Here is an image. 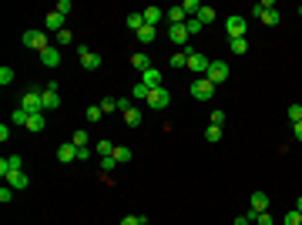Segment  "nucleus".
<instances>
[{
	"label": "nucleus",
	"mask_w": 302,
	"mask_h": 225,
	"mask_svg": "<svg viewBox=\"0 0 302 225\" xmlns=\"http://www.w3.org/2000/svg\"><path fill=\"white\" fill-rule=\"evenodd\" d=\"M101 104H91V108H88V121H91V125H94V121H101Z\"/></svg>",
	"instance_id": "nucleus-42"
},
{
	"label": "nucleus",
	"mask_w": 302,
	"mask_h": 225,
	"mask_svg": "<svg viewBox=\"0 0 302 225\" xmlns=\"http://www.w3.org/2000/svg\"><path fill=\"white\" fill-rule=\"evenodd\" d=\"M299 17H302V3H299Z\"/></svg>",
	"instance_id": "nucleus-53"
},
{
	"label": "nucleus",
	"mask_w": 302,
	"mask_h": 225,
	"mask_svg": "<svg viewBox=\"0 0 302 225\" xmlns=\"http://www.w3.org/2000/svg\"><path fill=\"white\" fill-rule=\"evenodd\" d=\"M57 108H60V88L51 81V84L44 88V114H47V111H57Z\"/></svg>",
	"instance_id": "nucleus-8"
},
{
	"label": "nucleus",
	"mask_w": 302,
	"mask_h": 225,
	"mask_svg": "<svg viewBox=\"0 0 302 225\" xmlns=\"http://www.w3.org/2000/svg\"><path fill=\"white\" fill-rule=\"evenodd\" d=\"M101 111L114 114V111H118V97H104V101H101Z\"/></svg>",
	"instance_id": "nucleus-38"
},
{
	"label": "nucleus",
	"mask_w": 302,
	"mask_h": 225,
	"mask_svg": "<svg viewBox=\"0 0 302 225\" xmlns=\"http://www.w3.org/2000/svg\"><path fill=\"white\" fill-rule=\"evenodd\" d=\"M168 67H188V54H185V51H178V54H171Z\"/></svg>",
	"instance_id": "nucleus-29"
},
{
	"label": "nucleus",
	"mask_w": 302,
	"mask_h": 225,
	"mask_svg": "<svg viewBox=\"0 0 302 225\" xmlns=\"http://www.w3.org/2000/svg\"><path fill=\"white\" fill-rule=\"evenodd\" d=\"M205 141H222V128L208 125V128H205Z\"/></svg>",
	"instance_id": "nucleus-40"
},
{
	"label": "nucleus",
	"mask_w": 302,
	"mask_h": 225,
	"mask_svg": "<svg viewBox=\"0 0 302 225\" xmlns=\"http://www.w3.org/2000/svg\"><path fill=\"white\" fill-rule=\"evenodd\" d=\"M44 128H47V118H44V114H30V118H27V131L40 134Z\"/></svg>",
	"instance_id": "nucleus-20"
},
{
	"label": "nucleus",
	"mask_w": 302,
	"mask_h": 225,
	"mask_svg": "<svg viewBox=\"0 0 302 225\" xmlns=\"http://www.w3.org/2000/svg\"><path fill=\"white\" fill-rule=\"evenodd\" d=\"M27 118H30V114L24 111V108H14V114H10V125H24V128H27Z\"/></svg>",
	"instance_id": "nucleus-32"
},
{
	"label": "nucleus",
	"mask_w": 302,
	"mask_h": 225,
	"mask_svg": "<svg viewBox=\"0 0 302 225\" xmlns=\"http://www.w3.org/2000/svg\"><path fill=\"white\" fill-rule=\"evenodd\" d=\"M7 185L14 188V192H24V188L30 185V178H27V171H14V175L7 178Z\"/></svg>",
	"instance_id": "nucleus-18"
},
{
	"label": "nucleus",
	"mask_w": 302,
	"mask_h": 225,
	"mask_svg": "<svg viewBox=\"0 0 302 225\" xmlns=\"http://www.w3.org/2000/svg\"><path fill=\"white\" fill-rule=\"evenodd\" d=\"M296 212H299V215H302V198H296Z\"/></svg>",
	"instance_id": "nucleus-52"
},
{
	"label": "nucleus",
	"mask_w": 302,
	"mask_h": 225,
	"mask_svg": "<svg viewBox=\"0 0 302 225\" xmlns=\"http://www.w3.org/2000/svg\"><path fill=\"white\" fill-rule=\"evenodd\" d=\"M282 225H302V215L292 208V212H285V215H282Z\"/></svg>",
	"instance_id": "nucleus-37"
},
{
	"label": "nucleus",
	"mask_w": 302,
	"mask_h": 225,
	"mask_svg": "<svg viewBox=\"0 0 302 225\" xmlns=\"http://www.w3.org/2000/svg\"><path fill=\"white\" fill-rule=\"evenodd\" d=\"M168 40H175V44H185V40H188L185 24H168Z\"/></svg>",
	"instance_id": "nucleus-17"
},
{
	"label": "nucleus",
	"mask_w": 302,
	"mask_h": 225,
	"mask_svg": "<svg viewBox=\"0 0 302 225\" xmlns=\"http://www.w3.org/2000/svg\"><path fill=\"white\" fill-rule=\"evenodd\" d=\"M10 198H14V188H10V185H3V188H0V202H3V205H7V202H10Z\"/></svg>",
	"instance_id": "nucleus-46"
},
{
	"label": "nucleus",
	"mask_w": 302,
	"mask_h": 225,
	"mask_svg": "<svg viewBox=\"0 0 302 225\" xmlns=\"http://www.w3.org/2000/svg\"><path fill=\"white\" fill-rule=\"evenodd\" d=\"M124 24H128L134 34H138V31L145 27V14H141V10H134V14H128V17H124Z\"/></svg>",
	"instance_id": "nucleus-22"
},
{
	"label": "nucleus",
	"mask_w": 302,
	"mask_h": 225,
	"mask_svg": "<svg viewBox=\"0 0 302 225\" xmlns=\"http://www.w3.org/2000/svg\"><path fill=\"white\" fill-rule=\"evenodd\" d=\"M114 165H118V158H114V155H108V158H101V168H104V171H114Z\"/></svg>",
	"instance_id": "nucleus-45"
},
{
	"label": "nucleus",
	"mask_w": 302,
	"mask_h": 225,
	"mask_svg": "<svg viewBox=\"0 0 302 225\" xmlns=\"http://www.w3.org/2000/svg\"><path fill=\"white\" fill-rule=\"evenodd\" d=\"M54 40H57V47H67V44H74V34H71V31L64 27L60 34H54Z\"/></svg>",
	"instance_id": "nucleus-30"
},
{
	"label": "nucleus",
	"mask_w": 302,
	"mask_h": 225,
	"mask_svg": "<svg viewBox=\"0 0 302 225\" xmlns=\"http://www.w3.org/2000/svg\"><path fill=\"white\" fill-rule=\"evenodd\" d=\"M198 20H202V24H211V20H215V7H205V3H202V10H198Z\"/></svg>",
	"instance_id": "nucleus-34"
},
{
	"label": "nucleus",
	"mask_w": 302,
	"mask_h": 225,
	"mask_svg": "<svg viewBox=\"0 0 302 225\" xmlns=\"http://www.w3.org/2000/svg\"><path fill=\"white\" fill-rule=\"evenodd\" d=\"M232 225H252V219H248V215H239V219H235Z\"/></svg>",
	"instance_id": "nucleus-51"
},
{
	"label": "nucleus",
	"mask_w": 302,
	"mask_h": 225,
	"mask_svg": "<svg viewBox=\"0 0 302 225\" xmlns=\"http://www.w3.org/2000/svg\"><path fill=\"white\" fill-rule=\"evenodd\" d=\"M202 27H205V24H202L198 17H188V20H185V31H188V37H195V34H202Z\"/></svg>",
	"instance_id": "nucleus-26"
},
{
	"label": "nucleus",
	"mask_w": 302,
	"mask_h": 225,
	"mask_svg": "<svg viewBox=\"0 0 302 225\" xmlns=\"http://www.w3.org/2000/svg\"><path fill=\"white\" fill-rule=\"evenodd\" d=\"M188 91H191V97H195V101H208V97L215 94V84H211L208 77H195Z\"/></svg>",
	"instance_id": "nucleus-4"
},
{
	"label": "nucleus",
	"mask_w": 302,
	"mask_h": 225,
	"mask_svg": "<svg viewBox=\"0 0 302 225\" xmlns=\"http://www.w3.org/2000/svg\"><path fill=\"white\" fill-rule=\"evenodd\" d=\"M40 64H44V67H57V64H60V47H57V44L44 47V51H40Z\"/></svg>",
	"instance_id": "nucleus-13"
},
{
	"label": "nucleus",
	"mask_w": 302,
	"mask_h": 225,
	"mask_svg": "<svg viewBox=\"0 0 302 225\" xmlns=\"http://www.w3.org/2000/svg\"><path fill=\"white\" fill-rule=\"evenodd\" d=\"M20 44H24V47H30V51H37V54L44 51V47H51L44 31H24V34H20Z\"/></svg>",
	"instance_id": "nucleus-2"
},
{
	"label": "nucleus",
	"mask_w": 302,
	"mask_h": 225,
	"mask_svg": "<svg viewBox=\"0 0 302 225\" xmlns=\"http://www.w3.org/2000/svg\"><path fill=\"white\" fill-rule=\"evenodd\" d=\"M208 64H211V61H208L205 54H198V51H191V54H188V67L195 71V77H205L208 74Z\"/></svg>",
	"instance_id": "nucleus-11"
},
{
	"label": "nucleus",
	"mask_w": 302,
	"mask_h": 225,
	"mask_svg": "<svg viewBox=\"0 0 302 225\" xmlns=\"http://www.w3.org/2000/svg\"><path fill=\"white\" fill-rule=\"evenodd\" d=\"M131 67H134V71H141V74H145V71L151 67V57L145 54V51H138V54H131Z\"/></svg>",
	"instance_id": "nucleus-19"
},
{
	"label": "nucleus",
	"mask_w": 302,
	"mask_h": 225,
	"mask_svg": "<svg viewBox=\"0 0 302 225\" xmlns=\"http://www.w3.org/2000/svg\"><path fill=\"white\" fill-rule=\"evenodd\" d=\"M208 121H211L215 128H222V125H225V111H211V114H208Z\"/></svg>",
	"instance_id": "nucleus-44"
},
{
	"label": "nucleus",
	"mask_w": 302,
	"mask_h": 225,
	"mask_svg": "<svg viewBox=\"0 0 302 225\" xmlns=\"http://www.w3.org/2000/svg\"><path fill=\"white\" fill-rule=\"evenodd\" d=\"M168 104H171V91L165 88V84L151 91V97H148V108H154V111H165Z\"/></svg>",
	"instance_id": "nucleus-7"
},
{
	"label": "nucleus",
	"mask_w": 302,
	"mask_h": 225,
	"mask_svg": "<svg viewBox=\"0 0 302 225\" xmlns=\"http://www.w3.org/2000/svg\"><path fill=\"white\" fill-rule=\"evenodd\" d=\"M71 141H74L77 148H88V145H91V141H88V131H84V128H77V131L71 134Z\"/></svg>",
	"instance_id": "nucleus-31"
},
{
	"label": "nucleus",
	"mask_w": 302,
	"mask_h": 225,
	"mask_svg": "<svg viewBox=\"0 0 302 225\" xmlns=\"http://www.w3.org/2000/svg\"><path fill=\"white\" fill-rule=\"evenodd\" d=\"M292 138H296V141H302V121H299V125H292Z\"/></svg>",
	"instance_id": "nucleus-50"
},
{
	"label": "nucleus",
	"mask_w": 302,
	"mask_h": 225,
	"mask_svg": "<svg viewBox=\"0 0 302 225\" xmlns=\"http://www.w3.org/2000/svg\"><path fill=\"white\" fill-rule=\"evenodd\" d=\"M131 97H134V101H148V97H151V88H148V84H141V81H138V84L131 88Z\"/></svg>",
	"instance_id": "nucleus-24"
},
{
	"label": "nucleus",
	"mask_w": 302,
	"mask_h": 225,
	"mask_svg": "<svg viewBox=\"0 0 302 225\" xmlns=\"http://www.w3.org/2000/svg\"><path fill=\"white\" fill-rule=\"evenodd\" d=\"M259 20H262V24H269V27H275V24H279L282 17H279V10H265V14H262Z\"/></svg>",
	"instance_id": "nucleus-35"
},
{
	"label": "nucleus",
	"mask_w": 302,
	"mask_h": 225,
	"mask_svg": "<svg viewBox=\"0 0 302 225\" xmlns=\"http://www.w3.org/2000/svg\"><path fill=\"white\" fill-rule=\"evenodd\" d=\"M165 17H168V24H185L188 14H185V7L178 3V7H168V14H165Z\"/></svg>",
	"instance_id": "nucleus-21"
},
{
	"label": "nucleus",
	"mask_w": 302,
	"mask_h": 225,
	"mask_svg": "<svg viewBox=\"0 0 302 225\" xmlns=\"http://www.w3.org/2000/svg\"><path fill=\"white\" fill-rule=\"evenodd\" d=\"M225 31H228V40L245 37L248 34V20L242 17V14H232V17H225Z\"/></svg>",
	"instance_id": "nucleus-3"
},
{
	"label": "nucleus",
	"mask_w": 302,
	"mask_h": 225,
	"mask_svg": "<svg viewBox=\"0 0 302 225\" xmlns=\"http://www.w3.org/2000/svg\"><path fill=\"white\" fill-rule=\"evenodd\" d=\"M289 121H292V125H299V121H302V104H299V101L289 104Z\"/></svg>",
	"instance_id": "nucleus-33"
},
{
	"label": "nucleus",
	"mask_w": 302,
	"mask_h": 225,
	"mask_svg": "<svg viewBox=\"0 0 302 225\" xmlns=\"http://www.w3.org/2000/svg\"><path fill=\"white\" fill-rule=\"evenodd\" d=\"M77 57H81V67H84V71H97V67H101V54H97V51L77 47Z\"/></svg>",
	"instance_id": "nucleus-10"
},
{
	"label": "nucleus",
	"mask_w": 302,
	"mask_h": 225,
	"mask_svg": "<svg viewBox=\"0 0 302 225\" xmlns=\"http://www.w3.org/2000/svg\"><path fill=\"white\" fill-rule=\"evenodd\" d=\"M141 14H145V24H148V27H158V24L165 20V10H161V7H145Z\"/></svg>",
	"instance_id": "nucleus-15"
},
{
	"label": "nucleus",
	"mask_w": 302,
	"mask_h": 225,
	"mask_svg": "<svg viewBox=\"0 0 302 225\" xmlns=\"http://www.w3.org/2000/svg\"><path fill=\"white\" fill-rule=\"evenodd\" d=\"M64 14H60V10H51V14H47V17H44V31H47V34H60V31H64Z\"/></svg>",
	"instance_id": "nucleus-12"
},
{
	"label": "nucleus",
	"mask_w": 302,
	"mask_h": 225,
	"mask_svg": "<svg viewBox=\"0 0 302 225\" xmlns=\"http://www.w3.org/2000/svg\"><path fill=\"white\" fill-rule=\"evenodd\" d=\"M134 37L141 40V44H151V40H158V27H148V24H145V27H141Z\"/></svg>",
	"instance_id": "nucleus-23"
},
{
	"label": "nucleus",
	"mask_w": 302,
	"mask_h": 225,
	"mask_svg": "<svg viewBox=\"0 0 302 225\" xmlns=\"http://www.w3.org/2000/svg\"><path fill=\"white\" fill-rule=\"evenodd\" d=\"M124 125H128V128H141V111H138V108H131V111L124 114Z\"/></svg>",
	"instance_id": "nucleus-27"
},
{
	"label": "nucleus",
	"mask_w": 302,
	"mask_h": 225,
	"mask_svg": "<svg viewBox=\"0 0 302 225\" xmlns=\"http://www.w3.org/2000/svg\"><path fill=\"white\" fill-rule=\"evenodd\" d=\"M57 161H60V165H71V161H77V145H74V141L57 148Z\"/></svg>",
	"instance_id": "nucleus-14"
},
{
	"label": "nucleus",
	"mask_w": 302,
	"mask_h": 225,
	"mask_svg": "<svg viewBox=\"0 0 302 225\" xmlns=\"http://www.w3.org/2000/svg\"><path fill=\"white\" fill-rule=\"evenodd\" d=\"M10 81H14V67H7V64H3V67H0V84L7 88Z\"/></svg>",
	"instance_id": "nucleus-41"
},
{
	"label": "nucleus",
	"mask_w": 302,
	"mask_h": 225,
	"mask_svg": "<svg viewBox=\"0 0 302 225\" xmlns=\"http://www.w3.org/2000/svg\"><path fill=\"white\" fill-rule=\"evenodd\" d=\"M114 158H118V165L131 161V148H128V145H118V148H114Z\"/></svg>",
	"instance_id": "nucleus-28"
},
{
	"label": "nucleus",
	"mask_w": 302,
	"mask_h": 225,
	"mask_svg": "<svg viewBox=\"0 0 302 225\" xmlns=\"http://www.w3.org/2000/svg\"><path fill=\"white\" fill-rule=\"evenodd\" d=\"M131 108H134V97H118V111H124V114H128Z\"/></svg>",
	"instance_id": "nucleus-43"
},
{
	"label": "nucleus",
	"mask_w": 302,
	"mask_h": 225,
	"mask_svg": "<svg viewBox=\"0 0 302 225\" xmlns=\"http://www.w3.org/2000/svg\"><path fill=\"white\" fill-rule=\"evenodd\" d=\"M114 148H118V145H111V141H97V155H101V158L114 155Z\"/></svg>",
	"instance_id": "nucleus-39"
},
{
	"label": "nucleus",
	"mask_w": 302,
	"mask_h": 225,
	"mask_svg": "<svg viewBox=\"0 0 302 225\" xmlns=\"http://www.w3.org/2000/svg\"><path fill=\"white\" fill-rule=\"evenodd\" d=\"M255 225H275V219L269 212H262V215H255Z\"/></svg>",
	"instance_id": "nucleus-47"
},
{
	"label": "nucleus",
	"mask_w": 302,
	"mask_h": 225,
	"mask_svg": "<svg viewBox=\"0 0 302 225\" xmlns=\"http://www.w3.org/2000/svg\"><path fill=\"white\" fill-rule=\"evenodd\" d=\"M228 47H232V54H248V37H235V40H228Z\"/></svg>",
	"instance_id": "nucleus-25"
},
{
	"label": "nucleus",
	"mask_w": 302,
	"mask_h": 225,
	"mask_svg": "<svg viewBox=\"0 0 302 225\" xmlns=\"http://www.w3.org/2000/svg\"><path fill=\"white\" fill-rule=\"evenodd\" d=\"M77 161H91V148H77Z\"/></svg>",
	"instance_id": "nucleus-48"
},
{
	"label": "nucleus",
	"mask_w": 302,
	"mask_h": 225,
	"mask_svg": "<svg viewBox=\"0 0 302 225\" xmlns=\"http://www.w3.org/2000/svg\"><path fill=\"white\" fill-rule=\"evenodd\" d=\"M57 10H60V14L67 17V14H71V0H60V3H57Z\"/></svg>",
	"instance_id": "nucleus-49"
},
{
	"label": "nucleus",
	"mask_w": 302,
	"mask_h": 225,
	"mask_svg": "<svg viewBox=\"0 0 302 225\" xmlns=\"http://www.w3.org/2000/svg\"><path fill=\"white\" fill-rule=\"evenodd\" d=\"M14 171H24V158H20V155H7V158H0V175H3V178H10Z\"/></svg>",
	"instance_id": "nucleus-9"
},
{
	"label": "nucleus",
	"mask_w": 302,
	"mask_h": 225,
	"mask_svg": "<svg viewBox=\"0 0 302 225\" xmlns=\"http://www.w3.org/2000/svg\"><path fill=\"white\" fill-rule=\"evenodd\" d=\"M17 108H24L27 114H44V91H37V88L24 91V97H20Z\"/></svg>",
	"instance_id": "nucleus-1"
},
{
	"label": "nucleus",
	"mask_w": 302,
	"mask_h": 225,
	"mask_svg": "<svg viewBox=\"0 0 302 225\" xmlns=\"http://www.w3.org/2000/svg\"><path fill=\"white\" fill-rule=\"evenodd\" d=\"M262 212H269V195L265 192H252V198H248V219L255 222V215H262Z\"/></svg>",
	"instance_id": "nucleus-5"
},
{
	"label": "nucleus",
	"mask_w": 302,
	"mask_h": 225,
	"mask_svg": "<svg viewBox=\"0 0 302 225\" xmlns=\"http://www.w3.org/2000/svg\"><path fill=\"white\" fill-rule=\"evenodd\" d=\"M141 84H148L151 91H154V88H161V71H158V67H154V64H151L148 71H145V74H141Z\"/></svg>",
	"instance_id": "nucleus-16"
},
{
	"label": "nucleus",
	"mask_w": 302,
	"mask_h": 225,
	"mask_svg": "<svg viewBox=\"0 0 302 225\" xmlns=\"http://www.w3.org/2000/svg\"><path fill=\"white\" fill-rule=\"evenodd\" d=\"M205 77L215 84V88H218V84H225V81H228V64H225V61H211Z\"/></svg>",
	"instance_id": "nucleus-6"
},
{
	"label": "nucleus",
	"mask_w": 302,
	"mask_h": 225,
	"mask_svg": "<svg viewBox=\"0 0 302 225\" xmlns=\"http://www.w3.org/2000/svg\"><path fill=\"white\" fill-rule=\"evenodd\" d=\"M121 225H148V215H124Z\"/></svg>",
	"instance_id": "nucleus-36"
}]
</instances>
